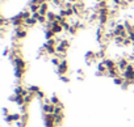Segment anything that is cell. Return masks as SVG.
Wrapping results in <instances>:
<instances>
[{"label": "cell", "instance_id": "6da1fadb", "mask_svg": "<svg viewBox=\"0 0 134 127\" xmlns=\"http://www.w3.org/2000/svg\"><path fill=\"white\" fill-rule=\"evenodd\" d=\"M26 34H28V30H26L25 26L15 28V37H13V39H16V41H21V39H24V38L26 37Z\"/></svg>", "mask_w": 134, "mask_h": 127}, {"label": "cell", "instance_id": "7a4b0ae2", "mask_svg": "<svg viewBox=\"0 0 134 127\" xmlns=\"http://www.w3.org/2000/svg\"><path fill=\"white\" fill-rule=\"evenodd\" d=\"M121 76H122L125 80H130V81L134 83V67L131 66V63H130V66H129L124 72H121Z\"/></svg>", "mask_w": 134, "mask_h": 127}, {"label": "cell", "instance_id": "3957f363", "mask_svg": "<svg viewBox=\"0 0 134 127\" xmlns=\"http://www.w3.org/2000/svg\"><path fill=\"white\" fill-rule=\"evenodd\" d=\"M57 72L59 76H64L67 72H69V63H67V60H62L60 62V64L57 67Z\"/></svg>", "mask_w": 134, "mask_h": 127}, {"label": "cell", "instance_id": "277c9868", "mask_svg": "<svg viewBox=\"0 0 134 127\" xmlns=\"http://www.w3.org/2000/svg\"><path fill=\"white\" fill-rule=\"evenodd\" d=\"M43 122L46 127H55V117L53 114H45L43 115Z\"/></svg>", "mask_w": 134, "mask_h": 127}, {"label": "cell", "instance_id": "5b68a950", "mask_svg": "<svg viewBox=\"0 0 134 127\" xmlns=\"http://www.w3.org/2000/svg\"><path fill=\"white\" fill-rule=\"evenodd\" d=\"M54 110H55V105H53L50 101H45V104L42 105V111L45 114H54Z\"/></svg>", "mask_w": 134, "mask_h": 127}, {"label": "cell", "instance_id": "8992f818", "mask_svg": "<svg viewBox=\"0 0 134 127\" xmlns=\"http://www.w3.org/2000/svg\"><path fill=\"white\" fill-rule=\"evenodd\" d=\"M12 63H13V66H15V67H17V68H24V70H25V67H26V62L23 59V56H21V55L16 56V58L12 60Z\"/></svg>", "mask_w": 134, "mask_h": 127}, {"label": "cell", "instance_id": "52a82bcc", "mask_svg": "<svg viewBox=\"0 0 134 127\" xmlns=\"http://www.w3.org/2000/svg\"><path fill=\"white\" fill-rule=\"evenodd\" d=\"M129 66H130V60H129L127 58H121V59L117 62V67L120 68V71H121V72H124Z\"/></svg>", "mask_w": 134, "mask_h": 127}, {"label": "cell", "instance_id": "ba28073f", "mask_svg": "<svg viewBox=\"0 0 134 127\" xmlns=\"http://www.w3.org/2000/svg\"><path fill=\"white\" fill-rule=\"evenodd\" d=\"M86 62H87V64H91V63H93V62H96L97 60V54L95 52V51H88L87 54H86Z\"/></svg>", "mask_w": 134, "mask_h": 127}, {"label": "cell", "instance_id": "9c48e42d", "mask_svg": "<svg viewBox=\"0 0 134 127\" xmlns=\"http://www.w3.org/2000/svg\"><path fill=\"white\" fill-rule=\"evenodd\" d=\"M112 32H113V35H114V37H117V35H121L124 32H126V28H125V25H124V24H117V25H116V28H114Z\"/></svg>", "mask_w": 134, "mask_h": 127}, {"label": "cell", "instance_id": "30bf717a", "mask_svg": "<svg viewBox=\"0 0 134 127\" xmlns=\"http://www.w3.org/2000/svg\"><path fill=\"white\" fill-rule=\"evenodd\" d=\"M103 62H104V64L107 66V68H108V70H112V68H116V67H117V62H116V60H113V59L105 58Z\"/></svg>", "mask_w": 134, "mask_h": 127}, {"label": "cell", "instance_id": "8fae6325", "mask_svg": "<svg viewBox=\"0 0 134 127\" xmlns=\"http://www.w3.org/2000/svg\"><path fill=\"white\" fill-rule=\"evenodd\" d=\"M47 12H49V3H47V2H45V3H42V4L40 5L38 13H40L41 16H46V15H47Z\"/></svg>", "mask_w": 134, "mask_h": 127}, {"label": "cell", "instance_id": "7c38bea8", "mask_svg": "<svg viewBox=\"0 0 134 127\" xmlns=\"http://www.w3.org/2000/svg\"><path fill=\"white\" fill-rule=\"evenodd\" d=\"M107 76H109V77L114 79V77H117V76H121V71H120V68H118V67L112 68V70H108V75H107Z\"/></svg>", "mask_w": 134, "mask_h": 127}, {"label": "cell", "instance_id": "4fadbf2b", "mask_svg": "<svg viewBox=\"0 0 134 127\" xmlns=\"http://www.w3.org/2000/svg\"><path fill=\"white\" fill-rule=\"evenodd\" d=\"M36 24H38V21H37L36 19H33V17H29V19H26V20H25V24H24V26L28 29V28H33Z\"/></svg>", "mask_w": 134, "mask_h": 127}, {"label": "cell", "instance_id": "5bb4252c", "mask_svg": "<svg viewBox=\"0 0 134 127\" xmlns=\"http://www.w3.org/2000/svg\"><path fill=\"white\" fill-rule=\"evenodd\" d=\"M43 49L46 50L47 55H53V56H54V55L57 54V47H55V46H49V45L45 43V45H43Z\"/></svg>", "mask_w": 134, "mask_h": 127}, {"label": "cell", "instance_id": "9a60e30c", "mask_svg": "<svg viewBox=\"0 0 134 127\" xmlns=\"http://www.w3.org/2000/svg\"><path fill=\"white\" fill-rule=\"evenodd\" d=\"M53 30H54V33H55V34H60L64 29H63V26H62L59 22L54 21V24H53Z\"/></svg>", "mask_w": 134, "mask_h": 127}, {"label": "cell", "instance_id": "2e32d148", "mask_svg": "<svg viewBox=\"0 0 134 127\" xmlns=\"http://www.w3.org/2000/svg\"><path fill=\"white\" fill-rule=\"evenodd\" d=\"M55 33H54V30L53 29H46L45 30V38L49 41V39H53V38H55Z\"/></svg>", "mask_w": 134, "mask_h": 127}, {"label": "cell", "instance_id": "e0dca14e", "mask_svg": "<svg viewBox=\"0 0 134 127\" xmlns=\"http://www.w3.org/2000/svg\"><path fill=\"white\" fill-rule=\"evenodd\" d=\"M46 19H47V21L54 22V21L57 20V13H54L53 11H49V12H47V15H46Z\"/></svg>", "mask_w": 134, "mask_h": 127}, {"label": "cell", "instance_id": "ac0fdd59", "mask_svg": "<svg viewBox=\"0 0 134 127\" xmlns=\"http://www.w3.org/2000/svg\"><path fill=\"white\" fill-rule=\"evenodd\" d=\"M24 74H25V70H24V68H17V67H15V76H16L17 79H21V77L24 76Z\"/></svg>", "mask_w": 134, "mask_h": 127}, {"label": "cell", "instance_id": "d6986e66", "mask_svg": "<svg viewBox=\"0 0 134 127\" xmlns=\"http://www.w3.org/2000/svg\"><path fill=\"white\" fill-rule=\"evenodd\" d=\"M63 114V104H60V105H58V106H55V110H54V117H58V115H62Z\"/></svg>", "mask_w": 134, "mask_h": 127}, {"label": "cell", "instance_id": "ffe728a7", "mask_svg": "<svg viewBox=\"0 0 134 127\" xmlns=\"http://www.w3.org/2000/svg\"><path fill=\"white\" fill-rule=\"evenodd\" d=\"M58 45H60L62 47H64L66 50H69V47H70V42H69V39H63V38H60V39H58Z\"/></svg>", "mask_w": 134, "mask_h": 127}, {"label": "cell", "instance_id": "44dd1931", "mask_svg": "<svg viewBox=\"0 0 134 127\" xmlns=\"http://www.w3.org/2000/svg\"><path fill=\"white\" fill-rule=\"evenodd\" d=\"M113 83H114L116 85H120V87H122V84L125 83V79H124L122 76H117V77H114V79H113Z\"/></svg>", "mask_w": 134, "mask_h": 127}, {"label": "cell", "instance_id": "7402d4cb", "mask_svg": "<svg viewBox=\"0 0 134 127\" xmlns=\"http://www.w3.org/2000/svg\"><path fill=\"white\" fill-rule=\"evenodd\" d=\"M50 62L53 63V64H54V66H57V67H58V66L60 64V62H62V59H59L58 56H55V55H54V56H51V59H50Z\"/></svg>", "mask_w": 134, "mask_h": 127}, {"label": "cell", "instance_id": "603a6c76", "mask_svg": "<svg viewBox=\"0 0 134 127\" xmlns=\"http://www.w3.org/2000/svg\"><path fill=\"white\" fill-rule=\"evenodd\" d=\"M28 9H29L32 13H36V12H38V9H40V5H37V4H30V3H29V7H28Z\"/></svg>", "mask_w": 134, "mask_h": 127}, {"label": "cell", "instance_id": "cb8c5ba5", "mask_svg": "<svg viewBox=\"0 0 134 127\" xmlns=\"http://www.w3.org/2000/svg\"><path fill=\"white\" fill-rule=\"evenodd\" d=\"M124 39H125V38H122L121 35H117V37H114V38H113V42H114L116 45H120V46H122V43H124Z\"/></svg>", "mask_w": 134, "mask_h": 127}, {"label": "cell", "instance_id": "d4e9b609", "mask_svg": "<svg viewBox=\"0 0 134 127\" xmlns=\"http://www.w3.org/2000/svg\"><path fill=\"white\" fill-rule=\"evenodd\" d=\"M28 90H29L30 93H33V94H37V93L40 92V87H37V85H30V87L28 88Z\"/></svg>", "mask_w": 134, "mask_h": 127}, {"label": "cell", "instance_id": "484cf974", "mask_svg": "<svg viewBox=\"0 0 134 127\" xmlns=\"http://www.w3.org/2000/svg\"><path fill=\"white\" fill-rule=\"evenodd\" d=\"M96 54H97V59H101V60L105 59V49H104V47H103L100 51H97Z\"/></svg>", "mask_w": 134, "mask_h": 127}, {"label": "cell", "instance_id": "4316f807", "mask_svg": "<svg viewBox=\"0 0 134 127\" xmlns=\"http://www.w3.org/2000/svg\"><path fill=\"white\" fill-rule=\"evenodd\" d=\"M50 102H51L53 105H55V106H58V105H60V104H62V102L59 101V98H58L57 96H53V97L50 98Z\"/></svg>", "mask_w": 134, "mask_h": 127}, {"label": "cell", "instance_id": "83f0119b", "mask_svg": "<svg viewBox=\"0 0 134 127\" xmlns=\"http://www.w3.org/2000/svg\"><path fill=\"white\" fill-rule=\"evenodd\" d=\"M63 118H64V117H63V114H62V115L55 117V124H57V126H60V123L63 122Z\"/></svg>", "mask_w": 134, "mask_h": 127}, {"label": "cell", "instance_id": "f1b7e54d", "mask_svg": "<svg viewBox=\"0 0 134 127\" xmlns=\"http://www.w3.org/2000/svg\"><path fill=\"white\" fill-rule=\"evenodd\" d=\"M76 32H78V28H76V26H74V25H71V26H70V29H69V33H70L71 35H74V34H76Z\"/></svg>", "mask_w": 134, "mask_h": 127}, {"label": "cell", "instance_id": "f546056e", "mask_svg": "<svg viewBox=\"0 0 134 127\" xmlns=\"http://www.w3.org/2000/svg\"><path fill=\"white\" fill-rule=\"evenodd\" d=\"M47 2V0H30V4H37V5H41L42 3Z\"/></svg>", "mask_w": 134, "mask_h": 127}, {"label": "cell", "instance_id": "4dcf8cb0", "mask_svg": "<svg viewBox=\"0 0 134 127\" xmlns=\"http://www.w3.org/2000/svg\"><path fill=\"white\" fill-rule=\"evenodd\" d=\"M37 96H38V97H40V98H42V100H43V98H45V93H43V92H41V90H40V92H38V93H37Z\"/></svg>", "mask_w": 134, "mask_h": 127}, {"label": "cell", "instance_id": "1f68e13d", "mask_svg": "<svg viewBox=\"0 0 134 127\" xmlns=\"http://www.w3.org/2000/svg\"><path fill=\"white\" fill-rule=\"evenodd\" d=\"M60 80L62 81H64V83H69L70 80H69V77H66V76H60Z\"/></svg>", "mask_w": 134, "mask_h": 127}, {"label": "cell", "instance_id": "d6a6232c", "mask_svg": "<svg viewBox=\"0 0 134 127\" xmlns=\"http://www.w3.org/2000/svg\"><path fill=\"white\" fill-rule=\"evenodd\" d=\"M3 115H4V117H7V115H8V109H7V107H4V109H3Z\"/></svg>", "mask_w": 134, "mask_h": 127}, {"label": "cell", "instance_id": "836d02e7", "mask_svg": "<svg viewBox=\"0 0 134 127\" xmlns=\"http://www.w3.org/2000/svg\"><path fill=\"white\" fill-rule=\"evenodd\" d=\"M126 2H127V3H133V2H134V0H126Z\"/></svg>", "mask_w": 134, "mask_h": 127}, {"label": "cell", "instance_id": "e575fe53", "mask_svg": "<svg viewBox=\"0 0 134 127\" xmlns=\"http://www.w3.org/2000/svg\"><path fill=\"white\" fill-rule=\"evenodd\" d=\"M131 66L134 67V60H131Z\"/></svg>", "mask_w": 134, "mask_h": 127}]
</instances>
